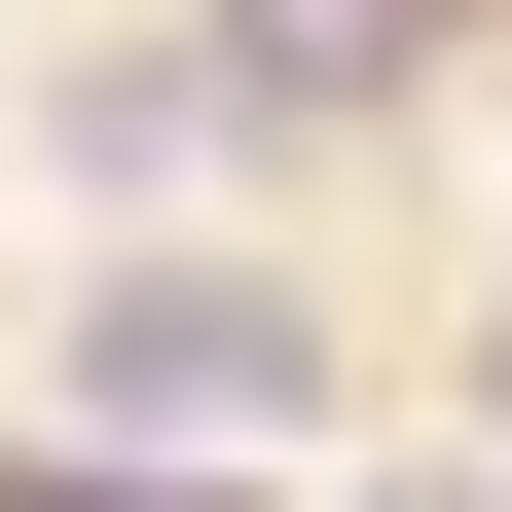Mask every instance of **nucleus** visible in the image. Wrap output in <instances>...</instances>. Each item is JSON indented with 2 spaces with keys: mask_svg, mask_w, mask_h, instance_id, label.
<instances>
[{
  "mask_svg": "<svg viewBox=\"0 0 512 512\" xmlns=\"http://www.w3.org/2000/svg\"><path fill=\"white\" fill-rule=\"evenodd\" d=\"M110 403H293V293H220V256H147V293H110Z\"/></svg>",
  "mask_w": 512,
  "mask_h": 512,
  "instance_id": "1",
  "label": "nucleus"
},
{
  "mask_svg": "<svg viewBox=\"0 0 512 512\" xmlns=\"http://www.w3.org/2000/svg\"><path fill=\"white\" fill-rule=\"evenodd\" d=\"M37 512H220V476H37Z\"/></svg>",
  "mask_w": 512,
  "mask_h": 512,
  "instance_id": "2",
  "label": "nucleus"
},
{
  "mask_svg": "<svg viewBox=\"0 0 512 512\" xmlns=\"http://www.w3.org/2000/svg\"><path fill=\"white\" fill-rule=\"evenodd\" d=\"M439 512H476V476H439Z\"/></svg>",
  "mask_w": 512,
  "mask_h": 512,
  "instance_id": "3",
  "label": "nucleus"
}]
</instances>
